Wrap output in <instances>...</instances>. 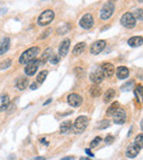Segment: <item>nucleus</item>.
I'll return each instance as SVG.
<instances>
[{
    "mask_svg": "<svg viewBox=\"0 0 143 160\" xmlns=\"http://www.w3.org/2000/svg\"><path fill=\"white\" fill-rule=\"evenodd\" d=\"M52 54H53V49H52L51 47H49V48L45 49L44 53L42 54V56H41V58H40V62H41V64H45V62H46L47 60L50 59V57H51Z\"/></svg>",
    "mask_w": 143,
    "mask_h": 160,
    "instance_id": "412c9836",
    "label": "nucleus"
},
{
    "mask_svg": "<svg viewBox=\"0 0 143 160\" xmlns=\"http://www.w3.org/2000/svg\"><path fill=\"white\" fill-rule=\"evenodd\" d=\"M100 142H101V138L99 137V136H97V137H95L94 139L92 140V142H90V147H92V148H94V147H97Z\"/></svg>",
    "mask_w": 143,
    "mask_h": 160,
    "instance_id": "473e14b6",
    "label": "nucleus"
},
{
    "mask_svg": "<svg viewBox=\"0 0 143 160\" xmlns=\"http://www.w3.org/2000/svg\"><path fill=\"white\" fill-rule=\"evenodd\" d=\"M47 70H42L40 71V72L38 73V76H36V81H38L39 83H42L43 81H44L45 79H46L47 77Z\"/></svg>",
    "mask_w": 143,
    "mask_h": 160,
    "instance_id": "bb28decb",
    "label": "nucleus"
},
{
    "mask_svg": "<svg viewBox=\"0 0 143 160\" xmlns=\"http://www.w3.org/2000/svg\"><path fill=\"white\" fill-rule=\"evenodd\" d=\"M136 91H138L139 96H140L141 100H142V102H143V86H138V87H136Z\"/></svg>",
    "mask_w": 143,
    "mask_h": 160,
    "instance_id": "c9c22d12",
    "label": "nucleus"
},
{
    "mask_svg": "<svg viewBox=\"0 0 143 160\" xmlns=\"http://www.w3.org/2000/svg\"><path fill=\"white\" fill-rule=\"evenodd\" d=\"M132 83H133V81H130V82H128V83H125V85H123L122 87H121V90H124V91H127V90H129L128 89V88L130 87V85H132Z\"/></svg>",
    "mask_w": 143,
    "mask_h": 160,
    "instance_id": "e433bc0d",
    "label": "nucleus"
},
{
    "mask_svg": "<svg viewBox=\"0 0 143 160\" xmlns=\"http://www.w3.org/2000/svg\"><path fill=\"white\" fill-rule=\"evenodd\" d=\"M60 55H55V54H52L51 57H50V62L52 65H56L58 62H60Z\"/></svg>",
    "mask_w": 143,
    "mask_h": 160,
    "instance_id": "2f4dec72",
    "label": "nucleus"
},
{
    "mask_svg": "<svg viewBox=\"0 0 143 160\" xmlns=\"http://www.w3.org/2000/svg\"><path fill=\"white\" fill-rule=\"evenodd\" d=\"M54 18H55V13H54L53 10L46 9L39 16L38 24L40 27H46V25H49L54 20Z\"/></svg>",
    "mask_w": 143,
    "mask_h": 160,
    "instance_id": "f03ea898",
    "label": "nucleus"
},
{
    "mask_svg": "<svg viewBox=\"0 0 143 160\" xmlns=\"http://www.w3.org/2000/svg\"><path fill=\"white\" fill-rule=\"evenodd\" d=\"M9 103H10V99L9 96L7 94H3L1 98H0V112L6 111L9 107Z\"/></svg>",
    "mask_w": 143,
    "mask_h": 160,
    "instance_id": "6ab92c4d",
    "label": "nucleus"
},
{
    "mask_svg": "<svg viewBox=\"0 0 143 160\" xmlns=\"http://www.w3.org/2000/svg\"><path fill=\"white\" fill-rule=\"evenodd\" d=\"M79 25H81L83 29L88 30L94 25V18L90 13H86L82 17V19L79 20Z\"/></svg>",
    "mask_w": 143,
    "mask_h": 160,
    "instance_id": "6e6552de",
    "label": "nucleus"
},
{
    "mask_svg": "<svg viewBox=\"0 0 143 160\" xmlns=\"http://www.w3.org/2000/svg\"><path fill=\"white\" fill-rule=\"evenodd\" d=\"M114 96H116V91H114V89H112V88L108 89L107 91H106V93H105L103 102H105V103H109L110 101H111L112 99L114 98Z\"/></svg>",
    "mask_w": 143,
    "mask_h": 160,
    "instance_id": "5701e85b",
    "label": "nucleus"
},
{
    "mask_svg": "<svg viewBox=\"0 0 143 160\" xmlns=\"http://www.w3.org/2000/svg\"><path fill=\"white\" fill-rule=\"evenodd\" d=\"M86 153H87L88 156H90V157H94V153H93L89 149H86Z\"/></svg>",
    "mask_w": 143,
    "mask_h": 160,
    "instance_id": "58836bf2",
    "label": "nucleus"
},
{
    "mask_svg": "<svg viewBox=\"0 0 143 160\" xmlns=\"http://www.w3.org/2000/svg\"><path fill=\"white\" fill-rule=\"evenodd\" d=\"M90 96L93 97V98H97V97H99L101 94V89L100 87H98V86H93L92 88H90Z\"/></svg>",
    "mask_w": 143,
    "mask_h": 160,
    "instance_id": "a878e982",
    "label": "nucleus"
},
{
    "mask_svg": "<svg viewBox=\"0 0 143 160\" xmlns=\"http://www.w3.org/2000/svg\"><path fill=\"white\" fill-rule=\"evenodd\" d=\"M50 33H51V30L47 29L45 32H43V33H41V35H40V38H40V40H43V38H46L47 36L50 35Z\"/></svg>",
    "mask_w": 143,
    "mask_h": 160,
    "instance_id": "f704fd0d",
    "label": "nucleus"
},
{
    "mask_svg": "<svg viewBox=\"0 0 143 160\" xmlns=\"http://www.w3.org/2000/svg\"><path fill=\"white\" fill-rule=\"evenodd\" d=\"M40 53V48L38 46H33V47H30L28 48L27 51H24L22 54H21L20 58H19V62L22 65H27L29 62L33 60L34 58L38 56V54Z\"/></svg>",
    "mask_w": 143,
    "mask_h": 160,
    "instance_id": "f257e3e1",
    "label": "nucleus"
},
{
    "mask_svg": "<svg viewBox=\"0 0 143 160\" xmlns=\"http://www.w3.org/2000/svg\"><path fill=\"white\" fill-rule=\"evenodd\" d=\"M36 88H38V85H36V83H32V85H31V89L32 90H35Z\"/></svg>",
    "mask_w": 143,
    "mask_h": 160,
    "instance_id": "ea45409f",
    "label": "nucleus"
},
{
    "mask_svg": "<svg viewBox=\"0 0 143 160\" xmlns=\"http://www.w3.org/2000/svg\"><path fill=\"white\" fill-rule=\"evenodd\" d=\"M71 29H72V25L69 24V23H64V24L60 25V27L57 28L56 33H57L58 35H64V34L68 33Z\"/></svg>",
    "mask_w": 143,
    "mask_h": 160,
    "instance_id": "aec40b11",
    "label": "nucleus"
},
{
    "mask_svg": "<svg viewBox=\"0 0 143 160\" xmlns=\"http://www.w3.org/2000/svg\"><path fill=\"white\" fill-rule=\"evenodd\" d=\"M133 17L135 18V20H140V21H143V9H135L133 13Z\"/></svg>",
    "mask_w": 143,
    "mask_h": 160,
    "instance_id": "7c9ffc66",
    "label": "nucleus"
},
{
    "mask_svg": "<svg viewBox=\"0 0 143 160\" xmlns=\"http://www.w3.org/2000/svg\"><path fill=\"white\" fill-rule=\"evenodd\" d=\"M110 126V123H109V121L108 120H103V121H100V122L97 124V128L98 129H105V128H107V127H109Z\"/></svg>",
    "mask_w": 143,
    "mask_h": 160,
    "instance_id": "c756f323",
    "label": "nucleus"
},
{
    "mask_svg": "<svg viewBox=\"0 0 143 160\" xmlns=\"http://www.w3.org/2000/svg\"><path fill=\"white\" fill-rule=\"evenodd\" d=\"M140 150H141V149L133 142V144H130L129 146H128L127 150H125V155H127L128 158H131V159H133V158H135L136 156L139 155Z\"/></svg>",
    "mask_w": 143,
    "mask_h": 160,
    "instance_id": "f8f14e48",
    "label": "nucleus"
},
{
    "mask_svg": "<svg viewBox=\"0 0 143 160\" xmlns=\"http://www.w3.org/2000/svg\"><path fill=\"white\" fill-rule=\"evenodd\" d=\"M67 102H68V104L71 105V107L78 108V107H81L82 103H83V98L77 93H71L67 97Z\"/></svg>",
    "mask_w": 143,
    "mask_h": 160,
    "instance_id": "9d476101",
    "label": "nucleus"
},
{
    "mask_svg": "<svg viewBox=\"0 0 143 160\" xmlns=\"http://www.w3.org/2000/svg\"><path fill=\"white\" fill-rule=\"evenodd\" d=\"M118 108H119V102H114L111 105H110L109 108H108V110H107V115L108 116H114V112L118 110Z\"/></svg>",
    "mask_w": 143,
    "mask_h": 160,
    "instance_id": "393cba45",
    "label": "nucleus"
},
{
    "mask_svg": "<svg viewBox=\"0 0 143 160\" xmlns=\"http://www.w3.org/2000/svg\"><path fill=\"white\" fill-rule=\"evenodd\" d=\"M7 8H1L0 9V16H3V14H5V13H7Z\"/></svg>",
    "mask_w": 143,
    "mask_h": 160,
    "instance_id": "4c0bfd02",
    "label": "nucleus"
},
{
    "mask_svg": "<svg viewBox=\"0 0 143 160\" xmlns=\"http://www.w3.org/2000/svg\"><path fill=\"white\" fill-rule=\"evenodd\" d=\"M10 47V38H3L0 41V55H3L7 53L8 49Z\"/></svg>",
    "mask_w": 143,
    "mask_h": 160,
    "instance_id": "a211bd4d",
    "label": "nucleus"
},
{
    "mask_svg": "<svg viewBox=\"0 0 143 160\" xmlns=\"http://www.w3.org/2000/svg\"><path fill=\"white\" fill-rule=\"evenodd\" d=\"M116 73H117V77H118L119 79L123 80V79H127V78L129 77L130 71L125 66H119L116 70Z\"/></svg>",
    "mask_w": 143,
    "mask_h": 160,
    "instance_id": "2eb2a0df",
    "label": "nucleus"
},
{
    "mask_svg": "<svg viewBox=\"0 0 143 160\" xmlns=\"http://www.w3.org/2000/svg\"><path fill=\"white\" fill-rule=\"evenodd\" d=\"M71 129H72V122L71 121H65V122L62 123V125H61L60 131L62 134H67Z\"/></svg>",
    "mask_w": 143,
    "mask_h": 160,
    "instance_id": "b1692460",
    "label": "nucleus"
},
{
    "mask_svg": "<svg viewBox=\"0 0 143 160\" xmlns=\"http://www.w3.org/2000/svg\"><path fill=\"white\" fill-rule=\"evenodd\" d=\"M114 11V2L109 0L100 10V19L101 20H108L112 16Z\"/></svg>",
    "mask_w": 143,
    "mask_h": 160,
    "instance_id": "20e7f679",
    "label": "nucleus"
},
{
    "mask_svg": "<svg viewBox=\"0 0 143 160\" xmlns=\"http://www.w3.org/2000/svg\"><path fill=\"white\" fill-rule=\"evenodd\" d=\"M86 48V43L85 42H81L78 43V44L75 45L74 49H73V54L74 55H81V54H83V52L85 51Z\"/></svg>",
    "mask_w": 143,
    "mask_h": 160,
    "instance_id": "4be33fe9",
    "label": "nucleus"
},
{
    "mask_svg": "<svg viewBox=\"0 0 143 160\" xmlns=\"http://www.w3.org/2000/svg\"><path fill=\"white\" fill-rule=\"evenodd\" d=\"M34 160H45V158L44 157H36Z\"/></svg>",
    "mask_w": 143,
    "mask_h": 160,
    "instance_id": "79ce46f5",
    "label": "nucleus"
},
{
    "mask_svg": "<svg viewBox=\"0 0 143 160\" xmlns=\"http://www.w3.org/2000/svg\"><path fill=\"white\" fill-rule=\"evenodd\" d=\"M28 85H29V80L27 77H20L16 80V88L20 91L27 89Z\"/></svg>",
    "mask_w": 143,
    "mask_h": 160,
    "instance_id": "dca6fc26",
    "label": "nucleus"
},
{
    "mask_svg": "<svg viewBox=\"0 0 143 160\" xmlns=\"http://www.w3.org/2000/svg\"><path fill=\"white\" fill-rule=\"evenodd\" d=\"M105 47H106V41L98 40L92 44V46H90V53L93 55H98V54H100L103 51Z\"/></svg>",
    "mask_w": 143,
    "mask_h": 160,
    "instance_id": "1a4fd4ad",
    "label": "nucleus"
},
{
    "mask_svg": "<svg viewBox=\"0 0 143 160\" xmlns=\"http://www.w3.org/2000/svg\"><path fill=\"white\" fill-rule=\"evenodd\" d=\"M69 45H71V40L69 38H65L62 43L60 44V47H58V55L60 57H65L68 53L69 49Z\"/></svg>",
    "mask_w": 143,
    "mask_h": 160,
    "instance_id": "9b49d317",
    "label": "nucleus"
},
{
    "mask_svg": "<svg viewBox=\"0 0 143 160\" xmlns=\"http://www.w3.org/2000/svg\"><path fill=\"white\" fill-rule=\"evenodd\" d=\"M120 22H121V24L124 28H127V29H133L136 24L135 18H134L131 12H127V13L123 14V16L121 17Z\"/></svg>",
    "mask_w": 143,
    "mask_h": 160,
    "instance_id": "39448f33",
    "label": "nucleus"
},
{
    "mask_svg": "<svg viewBox=\"0 0 143 160\" xmlns=\"http://www.w3.org/2000/svg\"><path fill=\"white\" fill-rule=\"evenodd\" d=\"M143 44L142 36H132L131 38L128 40V45L131 47H139Z\"/></svg>",
    "mask_w": 143,
    "mask_h": 160,
    "instance_id": "f3484780",
    "label": "nucleus"
},
{
    "mask_svg": "<svg viewBox=\"0 0 143 160\" xmlns=\"http://www.w3.org/2000/svg\"><path fill=\"white\" fill-rule=\"evenodd\" d=\"M139 2H143V0H138Z\"/></svg>",
    "mask_w": 143,
    "mask_h": 160,
    "instance_id": "c03bdc74",
    "label": "nucleus"
},
{
    "mask_svg": "<svg viewBox=\"0 0 143 160\" xmlns=\"http://www.w3.org/2000/svg\"><path fill=\"white\" fill-rule=\"evenodd\" d=\"M62 160H74V157H65Z\"/></svg>",
    "mask_w": 143,
    "mask_h": 160,
    "instance_id": "a19ab883",
    "label": "nucleus"
},
{
    "mask_svg": "<svg viewBox=\"0 0 143 160\" xmlns=\"http://www.w3.org/2000/svg\"><path fill=\"white\" fill-rule=\"evenodd\" d=\"M88 123H89V120H88L87 116L82 115L79 118H77L75 120V123L73 124V128H74V132L76 134H81L83 133L86 129V127L88 126Z\"/></svg>",
    "mask_w": 143,
    "mask_h": 160,
    "instance_id": "7ed1b4c3",
    "label": "nucleus"
},
{
    "mask_svg": "<svg viewBox=\"0 0 143 160\" xmlns=\"http://www.w3.org/2000/svg\"><path fill=\"white\" fill-rule=\"evenodd\" d=\"M100 68H101V70H103L105 77H107V78H110L114 73V67L111 62H103Z\"/></svg>",
    "mask_w": 143,
    "mask_h": 160,
    "instance_id": "4468645a",
    "label": "nucleus"
},
{
    "mask_svg": "<svg viewBox=\"0 0 143 160\" xmlns=\"http://www.w3.org/2000/svg\"><path fill=\"white\" fill-rule=\"evenodd\" d=\"M11 62H12V60L10 59V58H7V59L3 60V62H0V70H6V69H8L11 66Z\"/></svg>",
    "mask_w": 143,
    "mask_h": 160,
    "instance_id": "cd10ccee",
    "label": "nucleus"
},
{
    "mask_svg": "<svg viewBox=\"0 0 143 160\" xmlns=\"http://www.w3.org/2000/svg\"><path fill=\"white\" fill-rule=\"evenodd\" d=\"M52 102V99H49V100L46 101V102H44V105H47L49 103H51Z\"/></svg>",
    "mask_w": 143,
    "mask_h": 160,
    "instance_id": "37998d69",
    "label": "nucleus"
},
{
    "mask_svg": "<svg viewBox=\"0 0 143 160\" xmlns=\"http://www.w3.org/2000/svg\"><path fill=\"white\" fill-rule=\"evenodd\" d=\"M89 78H90V80H92L93 82L97 85V83H99V82H101V81H103V78H105V75H103V70H101V68H100V69H97V70L93 71V72L90 73Z\"/></svg>",
    "mask_w": 143,
    "mask_h": 160,
    "instance_id": "ddd939ff",
    "label": "nucleus"
},
{
    "mask_svg": "<svg viewBox=\"0 0 143 160\" xmlns=\"http://www.w3.org/2000/svg\"><path fill=\"white\" fill-rule=\"evenodd\" d=\"M112 142H114V136L108 135L107 137L105 138V142H106V144H107V145L112 144Z\"/></svg>",
    "mask_w": 143,
    "mask_h": 160,
    "instance_id": "72a5a7b5",
    "label": "nucleus"
},
{
    "mask_svg": "<svg viewBox=\"0 0 143 160\" xmlns=\"http://www.w3.org/2000/svg\"><path fill=\"white\" fill-rule=\"evenodd\" d=\"M39 66H40V60L36 59V58H34L33 60L29 62L27 64V66H25V68H24L25 75L29 76V77H31V76H34L36 71H38Z\"/></svg>",
    "mask_w": 143,
    "mask_h": 160,
    "instance_id": "423d86ee",
    "label": "nucleus"
},
{
    "mask_svg": "<svg viewBox=\"0 0 143 160\" xmlns=\"http://www.w3.org/2000/svg\"><path fill=\"white\" fill-rule=\"evenodd\" d=\"M125 121H127V112H125V110L122 109V108H118V110H117L114 114V124L122 125L125 123Z\"/></svg>",
    "mask_w": 143,
    "mask_h": 160,
    "instance_id": "0eeeda50",
    "label": "nucleus"
},
{
    "mask_svg": "<svg viewBox=\"0 0 143 160\" xmlns=\"http://www.w3.org/2000/svg\"><path fill=\"white\" fill-rule=\"evenodd\" d=\"M134 144L139 147V148H143V133L136 135V137L134 138Z\"/></svg>",
    "mask_w": 143,
    "mask_h": 160,
    "instance_id": "c85d7f7f",
    "label": "nucleus"
}]
</instances>
